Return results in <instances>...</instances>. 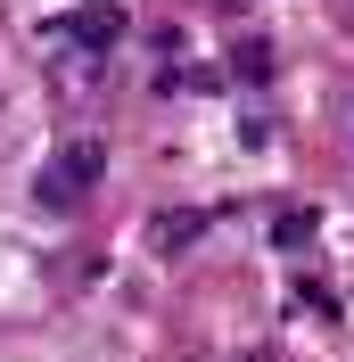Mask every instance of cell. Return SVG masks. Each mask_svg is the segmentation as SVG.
I'll list each match as a JSON object with an SVG mask.
<instances>
[{"instance_id": "1", "label": "cell", "mask_w": 354, "mask_h": 362, "mask_svg": "<svg viewBox=\"0 0 354 362\" xmlns=\"http://www.w3.org/2000/svg\"><path fill=\"white\" fill-rule=\"evenodd\" d=\"M99 165H108V148H99V140H67V148L42 165V198H50V206H74L91 181H99Z\"/></svg>"}, {"instance_id": "2", "label": "cell", "mask_w": 354, "mask_h": 362, "mask_svg": "<svg viewBox=\"0 0 354 362\" xmlns=\"http://www.w3.org/2000/svg\"><path fill=\"white\" fill-rule=\"evenodd\" d=\"M58 42H74V49H115V42H124V8H115V0H83V8L58 17Z\"/></svg>"}, {"instance_id": "3", "label": "cell", "mask_w": 354, "mask_h": 362, "mask_svg": "<svg viewBox=\"0 0 354 362\" xmlns=\"http://www.w3.org/2000/svg\"><path fill=\"white\" fill-rule=\"evenodd\" d=\"M149 239H156V247H165V255H181V247H190V239H206V214H198V206H190V214H181V206H173V214H156V223H149Z\"/></svg>"}, {"instance_id": "5", "label": "cell", "mask_w": 354, "mask_h": 362, "mask_svg": "<svg viewBox=\"0 0 354 362\" xmlns=\"http://www.w3.org/2000/svg\"><path fill=\"white\" fill-rule=\"evenodd\" d=\"M231 74H239V83H264V74H272V42H239Z\"/></svg>"}, {"instance_id": "4", "label": "cell", "mask_w": 354, "mask_h": 362, "mask_svg": "<svg viewBox=\"0 0 354 362\" xmlns=\"http://www.w3.org/2000/svg\"><path fill=\"white\" fill-rule=\"evenodd\" d=\"M313 239H321V214H313V206H288L280 223H272V247H288V255H305Z\"/></svg>"}]
</instances>
